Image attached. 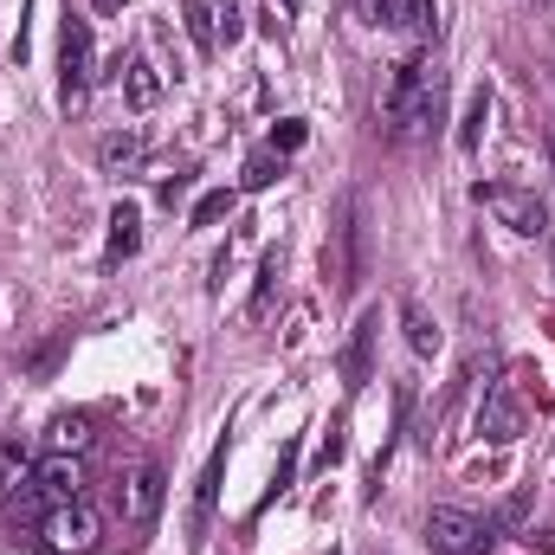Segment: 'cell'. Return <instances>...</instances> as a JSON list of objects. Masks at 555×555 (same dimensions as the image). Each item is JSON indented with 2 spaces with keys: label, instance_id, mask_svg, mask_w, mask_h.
<instances>
[{
  "label": "cell",
  "instance_id": "obj_27",
  "mask_svg": "<svg viewBox=\"0 0 555 555\" xmlns=\"http://www.w3.org/2000/svg\"><path fill=\"white\" fill-rule=\"evenodd\" d=\"M291 472H297V446H284V459H278V472H272V491H266V504H272L278 491L291 485Z\"/></svg>",
  "mask_w": 555,
  "mask_h": 555
},
{
  "label": "cell",
  "instance_id": "obj_29",
  "mask_svg": "<svg viewBox=\"0 0 555 555\" xmlns=\"http://www.w3.org/2000/svg\"><path fill=\"white\" fill-rule=\"evenodd\" d=\"M284 13H297V0H284Z\"/></svg>",
  "mask_w": 555,
  "mask_h": 555
},
{
  "label": "cell",
  "instance_id": "obj_30",
  "mask_svg": "<svg viewBox=\"0 0 555 555\" xmlns=\"http://www.w3.org/2000/svg\"><path fill=\"white\" fill-rule=\"evenodd\" d=\"M550 272H555V246H550Z\"/></svg>",
  "mask_w": 555,
  "mask_h": 555
},
{
  "label": "cell",
  "instance_id": "obj_23",
  "mask_svg": "<svg viewBox=\"0 0 555 555\" xmlns=\"http://www.w3.org/2000/svg\"><path fill=\"white\" fill-rule=\"evenodd\" d=\"M233 201H240L233 188H214V194H201V201H194V227H220V220L233 214Z\"/></svg>",
  "mask_w": 555,
  "mask_h": 555
},
{
  "label": "cell",
  "instance_id": "obj_25",
  "mask_svg": "<svg viewBox=\"0 0 555 555\" xmlns=\"http://www.w3.org/2000/svg\"><path fill=\"white\" fill-rule=\"evenodd\" d=\"M401 13H408V33H420V39H426V33L439 26V13H433V0H401Z\"/></svg>",
  "mask_w": 555,
  "mask_h": 555
},
{
  "label": "cell",
  "instance_id": "obj_1",
  "mask_svg": "<svg viewBox=\"0 0 555 555\" xmlns=\"http://www.w3.org/2000/svg\"><path fill=\"white\" fill-rule=\"evenodd\" d=\"M375 124H382V137H395V142H420L426 130L446 124V72H439L433 52H408L388 72V85L375 98Z\"/></svg>",
  "mask_w": 555,
  "mask_h": 555
},
{
  "label": "cell",
  "instance_id": "obj_28",
  "mask_svg": "<svg viewBox=\"0 0 555 555\" xmlns=\"http://www.w3.org/2000/svg\"><path fill=\"white\" fill-rule=\"evenodd\" d=\"M188 181H194V175H188V168H181V175H168V181H162V188H155V194H162V201H168V207H175V201H181V194H188Z\"/></svg>",
  "mask_w": 555,
  "mask_h": 555
},
{
  "label": "cell",
  "instance_id": "obj_18",
  "mask_svg": "<svg viewBox=\"0 0 555 555\" xmlns=\"http://www.w3.org/2000/svg\"><path fill=\"white\" fill-rule=\"evenodd\" d=\"M26 472H33V452H26L20 439H0V504L26 485Z\"/></svg>",
  "mask_w": 555,
  "mask_h": 555
},
{
  "label": "cell",
  "instance_id": "obj_7",
  "mask_svg": "<svg viewBox=\"0 0 555 555\" xmlns=\"http://www.w3.org/2000/svg\"><path fill=\"white\" fill-rule=\"evenodd\" d=\"M39 530H46V550L52 555H91L98 537H104V524H98V511H91L85 498H78V504H59Z\"/></svg>",
  "mask_w": 555,
  "mask_h": 555
},
{
  "label": "cell",
  "instance_id": "obj_17",
  "mask_svg": "<svg viewBox=\"0 0 555 555\" xmlns=\"http://www.w3.org/2000/svg\"><path fill=\"white\" fill-rule=\"evenodd\" d=\"M278 278H284V253H266L259 259V278H253V304H246V317L259 323V317H272V297H278Z\"/></svg>",
  "mask_w": 555,
  "mask_h": 555
},
{
  "label": "cell",
  "instance_id": "obj_15",
  "mask_svg": "<svg viewBox=\"0 0 555 555\" xmlns=\"http://www.w3.org/2000/svg\"><path fill=\"white\" fill-rule=\"evenodd\" d=\"M142 149H149L142 130L124 124V130H111V137L98 142V162H104V175H124V168H137V162H142Z\"/></svg>",
  "mask_w": 555,
  "mask_h": 555
},
{
  "label": "cell",
  "instance_id": "obj_3",
  "mask_svg": "<svg viewBox=\"0 0 555 555\" xmlns=\"http://www.w3.org/2000/svg\"><path fill=\"white\" fill-rule=\"evenodd\" d=\"M78 498H85V465H78L72 452H52V459H39V465L26 472V485H20L7 504H13L20 517H39V524H46L59 504H78Z\"/></svg>",
  "mask_w": 555,
  "mask_h": 555
},
{
  "label": "cell",
  "instance_id": "obj_4",
  "mask_svg": "<svg viewBox=\"0 0 555 555\" xmlns=\"http://www.w3.org/2000/svg\"><path fill=\"white\" fill-rule=\"evenodd\" d=\"M491 543H498V530H491V517H478V511L439 504V511L426 517V550L433 555H491Z\"/></svg>",
  "mask_w": 555,
  "mask_h": 555
},
{
  "label": "cell",
  "instance_id": "obj_5",
  "mask_svg": "<svg viewBox=\"0 0 555 555\" xmlns=\"http://www.w3.org/2000/svg\"><path fill=\"white\" fill-rule=\"evenodd\" d=\"M85 91H91V20L65 13V26H59V104L72 111Z\"/></svg>",
  "mask_w": 555,
  "mask_h": 555
},
{
  "label": "cell",
  "instance_id": "obj_2",
  "mask_svg": "<svg viewBox=\"0 0 555 555\" xmlns=\"http://www.w3.org/2000/svg\"><path fill=\"white\" fill-rule=\"evenodd\" d=\"M323 278H330V297H356V284L369 278V207L362 194L349 188L330 214V240H323Z\"/></svg>",
  "mask_w": 555,
  "mask_h": 555
},
{
  "label": "cell",
  "instance_id": "obj_6",
  "mask_svg": "<svg viewBox=\"0 0 555 555\" xmlns=\"http://www.w3.org/2000/svg\"><path fill=\"white\" fill-rule=\"evenodd\" d=\"M478 207H491L511 233H524V240H543L550 233V214H543V201L530 194V188H511V181H478Z\"/></svg>",
  "mask_w": 555,
  "mask_h": 555
},
{
  "label": "cell",
  "instance_id": "obj_9",
  "mask_svg": "<svg viewBox=\"0 0 555 555\" xmlns=\"http://www.w3.org/2000/svg\"><path fill=\"white\" fill-rule=\"evenodd\" d=\"M162 498H168V485H162V465L149 459V465H137V472H130V485L117 491V511H124V524L142 537V530H155V517H162Z\"/></svg>",
  "mask_w": 555,
  "mask_h": 555
},
{
  "label": "cell",
  "instance_id": "obj_13",
  "mask_svg": "<svg viewBox=\"0 0 555 555\" xmlns=\"http://www.w3.org/2000/svg\"><path fill=\"white\" fill-rule=\"evenodd\" d=\"M117 72H124V104H130V111H155V104H162V72H155L142 52L124 59Z\"/></svg>",
  "mask_w": 555,
  "mask_h": 555
},
{
  "label": "cell",
  "instance_id": "obj_24",
  "mask_svg": "<svg viewBox=\"0 0 555 555\" xmlns=\"http://www.w3.org/2000/svg\"><path fill=\"white\" fill-rule=\"evenodd\" d=\"M214 26H220V46H240V33H246V13L227 0V7H214Z\"/></svg>",
  "mask_w": 555,
  "mask_h": 555
},
{
  "label": "cell",
  "instance_id": "obj_14",
  "mask_svg": "<svg viewBox=\"0 0 555 555\" xmlns=\"http://www.w3.org/2000/svg\"><path fill=\"white\" fill-rule=\"evenodd\" d=\"M401 330H408V349L414 356H439V323H433V310L420 304V297H401Z\"/></svg>",
  "mask_w": 555,
  "mask_h": 555
},
{
  "label": "cell",
  "instance_id": "obj_21",
  "mask_svg": "<svg viewBox=\"0 0 555 555\" xmlns=\"http://www.w3.org/2000/svg\"><path fill=\"white\" fill-rule=\"evenodd\" d=\"M369 26H382V33H408V13H401V0H349Z\"/></svg>",
  "mask_w": 555,
  "mask_h": 555
},
{
  "label": "cell",
  "instance_id": "obj_8",
  "mask_svg": "<svg viewBox=\"0 0 555 555\" xmlns=\"http://www.w3.org/2000/svg\"><path fill=\"white\" fill-rule=\"evenodd\" d=\"M524 426H530V408H524L517 382H491L485 388V408H478V433L491 446H511V439H524Z\"/></svg>",
  "mask_w": 555,
  "mask_h": 555
},
{
  "label": "cell",
  "instance_id": "obj_20",
  "mask_svg": "<svg viewBox=\"0 0 555 555\" xmlns=\"http://www.w3.org/2000/svg\"><path fill=\"white\" fill-rule=\"evenodd\" d=\"M278 175H284V155H278V149H253V162H246L240 188H246V194H266Z\"/></svg>",
  "mask_w": 555,
  "mask_h": 555
},
{
  "label": "cell",
  "instance_id": "obj_11",
  "mask_svg": "<svg viewBox=\"0 0 555 555\" xmlns=\"http://www.w3.org/2000/svg\"><path fill=\"white\" fill-rule=\"evenodd\" d=\"M220 478H227V439L207 452V465H201V478H194V511H188V537H194V543L207 537V524H214V511H220Z\"/></svg>",
  "mask_w": 555,
  "mask_h": 555
},
{
  "label": "cell",
  "instance_id": "obj_19",
  "mask_svg": "<svg viewBox=\"0 0 555 555\" xmlns=\"http://www.w3.org/2000/svg\"><path fill=\"white\" fill-rule=\"evenodd\" d=\"M485 124H491V91L478 85V91H472V104H465V124H459V149H465V155L485 142Z\"/></svg>",
  "mask_w": 555,
  "mask_h": 555
},
{
  "label": "cell",
  "instance_id": "obj_12",
  "mask_svg": "<svg viewBox=\"0 0 555 555\" xmlns=\"http://www.w3.org/2000/svg\"><path fill=\"white\" fill-rule=\"evenodd\" d=\"M142 246V207L137 201H117L111 207V240H104V266H124Z\"/></svg>",
  "mask_w": 555,
  "mask_h": 555
},
{
  "label": "cell",
  "instance_id": "obj_10",
  "mask_svg": "<svg viewBox=\"0 0 555 555\" xmlns=\"http://www.w3.org/2000/svg\"><path fill=\"white\" fill-rule=\"evenodd\" d=\"M375 336H382V310H362L349 330V349H343V388L349 395H362L375 382Z\"/></svg>",
  "mask_w": 555,
  "mask_h": 555
},
{
  "label": "cell",
  "instance_id": "obj_16",
  "mask_svg": "<svg viewBox=\"0 0 555 555\" xmlns=\"http://www.w3.org/2000/svg\"><path fill=\"white\" fill-rule=\"evenodd\" d=\"M181 26H188V39H194L201 59L220 52V26H214V7H207V0H181Z\"/></svg>",
  "mask_w": 555,
  "mask_h": 555
},
{
  "label": "cell",
  "instance_id": "obj_22",
  "mask_svg": "<svg viewBox=\"0 0 555 555\" xmlns=\"http://www.w3.org/2000/svg\"><path fill=\"white\" fill-rule=\"evenodd\" d=\"M46 439H52V452H78V446L91 439V420H85V414H59Z\"/></svg>",
  "mask_w": 555,
  "mask_h": 555
},
{
  "label": "cell",
  "instance_id": "obj_26",
  "mask_svg": "<svg viewBox=\"0 0 555 555\" xmlns=\"http://www.w3.org/2000/svg\"><path fill=\"white\" fill-rule=\"evenodd\" d=\"M304 137H310V130H304L297 117H284V124L272 130V149H278V155H291V149H304Z\"/></svg>",
  "mask_w": 555,
  "mask_h": 555
}]
</instances>
